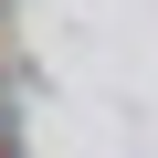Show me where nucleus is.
Masks as SVG:
<instances>
[{"mask_svg": "<svg viewBox=\"0 0 158 158\" xmlns=\"http://www.w3.org/2000/svg\"><path fill=\"white\" fill-rule=\"evenodd\" d=\"M0 158H11V127H0Z\"/></svg>", "mask_w": 158, "mask_h": 158, "instance_id": "f257e3e1", "label": "nucleus"}]
</instances>
